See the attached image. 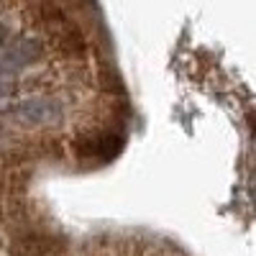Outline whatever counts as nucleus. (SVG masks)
Listing matches in <instances>:
<instances>
[{
    "mask_svg": "<svg viewBox=\"0 0 256 256\" xmlns=\"http://www.w3.org/2000/svg\"><path fill=\"white\" fill-rule=\"evenodd\" d=\"M3 38H6V28H3V24H0V44H3Z\"/></svg>",
    "mask_w": 256,
    "mask_h": 256,
    "instance_id": "2",
    "label": "nucleus"
},
{
    "mask_svg": "<svg viewBox=\"0 0 256 256\" xmlns=\"http://www.w3.org/2000/svg\"><path fill=\"white\" fill-rule=\"evenodd\" d=\"M41 56V46L34 38H16L8 46H0V74L8 77L18 70L28 67Z\"/></svg>",
    "mask_w": 256,
    "mask_h": 256,
    "instance_id": "1",
    "label": "nucleus"
}]
</instances>
